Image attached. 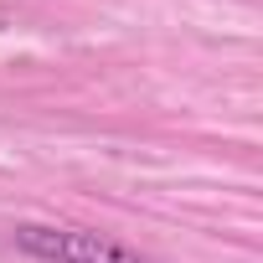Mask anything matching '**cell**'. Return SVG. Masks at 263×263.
Instances as JSON below:
<instances>
[{
  "instance_id": "6da1fadb",
  "label": "cell",
  "mask_w": 263,
  "mask_h": 263,
  "mask_svg": "<svg viewBox=\"0 0 263 263\" xmlns=\"http://www.w3.org/2000/svg\"><path fill=\"white\" fill-rule=\"evenodd\" d=\"M11 242L36 258V263H160L140 248H129L108 232H88V227H52V222H21L11 232Z\"/></svg>"
}]
</instances>
